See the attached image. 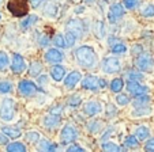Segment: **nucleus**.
I'll list each match as a JSON object with an SVG mask.
<instances>
[{
  "label": "nucleus",
  "mask_w": 154,
  "mask_h": 152,
  "mask_svg": "<svg viewBox=\"0 0 154 152\" xmlns=\"http://www.w3.org/2000/svg\"><path fill=\"white\" fill-rule=\"evenodd\" d=\"M75 57L79 65L83 68H91L96 64V52L91 46H81L75 50Z\"/></svg>",
  "instance_id": "f257e3e1"
},
{
  "label": "nucleus",
  "mask_w": 154,
  "mask_h": 152,
  "mask_svg": "<svg viewBox=\"0 0 154 152\" xmlns=\"http://www.w3.org/2000/svg\"><path fill=\"white\" fill-rule=\"evenodd\" d=\"M7 8L14 16H26L29 12V1L27 0H10Z\"/></svg>",
  "instance_id": "f03ea898"
},
{
  "label": "nucleus",
  "mask_w": 154,
  "mask_h": 152,
  "mask_svg": "<svg viewBox=\"0 0 154 152\" xmlns=\"http://www.w3.org/2000/svg\"><path fill=\"white\" fill-rule=\"evenodd\" d=\"M15 114V102L11 98H4L0 103V118L3 121H11Z\"/></svg>",
  "instance_id": "7ed1b4c3"
},
{
  "label": "nucleus",
  "mask_w": 154,
  "mask_h": 152,
  "mask_svg": "<svg viewBox=\"0 0 154 152\" xmlns=\"http://www.w3.org/2000/svg\"><path fill=\"white\" fill-rule=\"evenodd\" d=\"M105 86H106V82L104 79H97L93 75H87L86 78L82 80V87L85 90L94 91V90H98V88H104Z\"/></svg>",
  "instance_id": "20e7f679"
},
{
  "label": "nucleus",
  "mask_w": 154,
  "mask_h": 152,
  "mask_svg": "<svg viewBox=\"0 0 154 152\" xmlns=\"http://www.w3.org/2000/svg\"><path fill=\"white\" fill-rule=\"evenodd\" d=\"M135 64H137L138 69L143 72H150L153 69L154 65V60L151 58V56L149 53H140L139 56L135 60Z\"/></svg>",
  "instance_id": "39448f33"
},
{
  "label": "nucleus",
  "mask_w": 154,
  "mask_h": 152,
  "mask_svg": "<svg viewBox=\"0 0 154 152\" xmlns=\"http://www.w3.org/2000/svg\"><path fill=\"white\" fill-rule=\"evenodd\" d=\"M76 136H78V133H76V129L74 128V126L71 125H66L61 129V133H60V140H61V144L63 145H67V144H71L75 141Z\"/></svg>",
  "instance_id": "423d86ee"
},
{
  "label": "nucleus",
  "mask_w": 154,
  "mask_h": 152,
  "mask_svg": "<svg viewBox=\"0 0 154 152\" xmlns=\"http://www.w3.org/2000/svg\"><path fill=\"white\" fill-rule=\"evenodd\" d=\"M120 61L116 57H106L102 61V71L105 73H116L120 71Z\"/></svg>",
  "instance_id": "0eeeda50"
},
{
  "label": "nucleus",
  "mask_w": 154,
  "mask_h": 152,
  "mask_svg": "<svg viewBox=\"0 0 154 152\" xmlns=\"http://www.w3.org/2000/svg\"><path fill=\"white\" fill-rule=\"evenodd\" d=\"M18 88H19V94H22L23 97H32L38 91L37 86L30 80H22L18 84Z\"/></svg>",
  "instance_id": "6e6552de"
},
{
  "label": "nucleus",
  "mask_w": 154,
  "mask_h": 152,
  "mask_svg": "<svg viewBox=\"0 0 154 152\" xmlns=\"http://www.w3.org/2000/svg\"><path fill=\"white\" fill-rule=\"evenodd\" d=\"M124 16V7L122 4L116 3V4H112L111 8H109V12H108V19L111 23H115L117 19Z\"/></svg>",
  "instance_id": "1a4fd4ad"
},
{
  "label": "nucleus",
  "mask_w": 154,
  "mask_h": 152,
  "mask_svg": "<svg viewBox=\"0 0 154 152\" xmlns=\"http://www.w3.org/2000/svg\"><path fill=\"white\" fill-rule=\"evenodd\" d=\"M127 90L134 95V97H139L147 92V87L146 86H140L138 80H128L127 83Z\"/></svg>",
  "instance_id": "9d476101"
},
{
  "label": "nucleus",
  "mask_w": 154,
  "mask_h": 152,
  "mask_svg": "<svg viewBox=\"0 0 154 152\" xmlns=\"http://www.w3.org/2000/svg\"><path fill=\"white\" fill-rule=\"evenodd\" d=\"M26 69V64H25L23 57L20 55H14L12 57V63H11V71L14 73H22V72Z\"/></svg>",
  "instance_id": "9b49d317"
},
{
  "label": "nucleus",
  "mask_w": 154,
  "mask_h": 152,
  "mask_svg": "<svg viewBox=\"0 0 154 152\" xmlns=\"http://www.w3.org/2000/svg\"><path fill=\"white\" fill-rule=\"evenodd\" d=\"M67 30L71 33H74V34L76 35V38L78 37H82V34H83V25H82L81 20H76V19H70L67 23Z\"/></svg>",
  "instance_id": "f8f14e48"
},
{
  "label": "nucleus",
  "mask_w": 154,
  "mask_h": 152,
  "mask_svg": "<svg viewBox=\"0 0 154 152\" xmlns=\"http://www.w3.org/2000/svg\"><path fill=\"white\" fill-rule=\"evenodd\" d=\"M64 58L63 53L59 50V49L53 48V49H49L47 53H45V60L48 61V63H52V64H57L60 63L61 60Z\"/></svg>",
  "instance_id": "ddd939ff"
},
{
  "label": "nucleus",
  "mask_w": 154,
  "mask_h": 152,
  "mask_svg": "<svg viewBox=\"0 0 154 152\" xmlns=\"http://www.w3.org/2000/svg\"><path fill=\"white\" fill-rule=\"evenodd\" d=\"M100 112H101V105L98 102H87L83 106V113L86 115H89V117L98 114Z\"/></svg>",
  "instance_id": "4468645a"
},
{
  "label": "nucleus",
  "mask_w": 154,
  "mask_h": 152,
  "mask_svg": "<svg viewBox=\"0 0 154 152\" xmlns=\"http://www.w3.org/2000/svg\"><path fill=\"white\" fill-rule=\"evenodd\" d=\"M81 78H82L81 72H78V71L71 72L67 78H66V80H64V86L67 87V88H74L76 86V83H79Z\"/></svg>",
  "instance_id": "2eb2a0df"
},
{
  "label": "nucleus",
  "mask_w": 154,
  "mask_h": 152,
  "mask_svg": "<svg viewBox=\"0 0 154 152\" xmlns=\"http://www.w3.org/2000/svg\"><path fill=\"white\" fill-rule=\"evenodd\" d=\"M59 124H60V117H59V114H52V113H51V115L44 118V125L48 126V128H55Z\"/></svg>",
  "instance_id": "dca6fc26"
},
{
  "label": "nucleus",
  "mask_w": 154,
  "mask_h": 152,
  "mask_svg": "<svg viewBox=\"0 0 154 152\" xmlns=\"http://www.w3.org/2000/svg\"><path fill=\"white\" fill-rule=\"evenodd\" d=\"M51 75H52V78L56 82H60L64 78V75H66V69H64L63 65H55L52 68V71H51Z\"/></svg>",
  "instance_id": "f3484780"
},
{
  "label": "nucleus",
  "mask_w": 154,
  "mask_h": 152,
  "mask_svg": "<svg viewBox=\"0 0 154 152\" xmlns=\"http://www.w3.org/2000/svg\"><path fill=\"white\" fill-rule=\"evenodd\" d=\"M2 132L11 139H18L20 136V130L14 126H2Z\"/></svg>",
  "instance_id": "a211bd4d"
},
{
  "label": "nucleus",
  "mask_w": 154,
  "mask_h": 152,
  "mask_svg": "<svg viewBox=\"0 0 154 152\" xmlns=\"http://www.w3.org/2000/svg\"><path fill=\"white\" fill-rule=\"evenodd\" d=\"M111 49L113 53H124L125 50H127V48H125V45L123 42H120V41H116L115 38H112L111 41Z\"/></svg>",
  "instance_id": "6ab92c4d"
},
{
  "label": "nucleus",
  "mask_w": 154,
  "mask_h": 152,
  "mask_svg": "<svg viewBox=\"0 0 154 152\" xmlns=\"http://www.w3.org/2000/svg\"><path fill=\"white\" fill-rule=\"evenodd\" d=\"M139 141L140 140L137 137V136H128V137L124 140V145L127 147V148L134 149V148H138V147H139Z\"/></svg>",
  "instance_id": "aec40b11"
},
{
  "label": "nucleus",
  "mask_w": 154,
  "mask_h": 152,
  "mask_svg": "<svg viewBox=\"0 0 154 152\" xmlns=\"http://www.w3.org/2000/svg\"><path fill=\"white\" fill-rule=\"evenodd\" d=\"M124 87V82H123L122 78H116L111 82V90L113 92H120Z\"/></svg>",
  "instance_id": "412c9836"
},
{
  "label": "nucleus",
  "mask_w": 154,
  "mask_h": 152,
  "mask_svg": "<svg viewBox=\"0 0 154 152\" xmlns=\"http://www.w3.org/2000/svg\"><path fill=\"white\" fill-rule=\"evenodd\" d=\"M7 151L8 152H25L26 151V147L23 145L22 143H11L7 144Z\"/></svg>",
  "instance_id": "4be33fe9"
},
{
  "label": "nucleus",
  "mask_w": 154,
  "mask_h": 152,
  "mask_svg": "<svg viewBox=\"0 0 154 152\" xmlns=\"http://www.w3.org/2000/svg\"><path fill=\"white\" fill-rule=\"evenodd\" d=\"M135 135H137V137L139 139L140 141H143V140H146V139L149 137V129L146 128V126H139V128H137Z\"/></svg>",
  "instance_id": "5701e85b"
},
{
  "label": "nucleus",
  "mask_w": 154,
  "mask_h": 152,
  "mask_svg": "<svg viewBox=\"0 0 154 152\" xmlns=\"http://www.w3.org/2000/svg\"><path fill=\"white\" fill-rule=\"evenodd\" d=\"M34 22H37V16H35V15H29L25 20H22V23H20V29H23V30L27 29V27H30Z\"/></svg>",
  "instance_id": "b1692460"
},
{
  "label": "nucleus",
  "mask_w": 154,
  "mask_h": 152,
  "mask_svg": "<svg viewBox=\"0 0 154 152\" xmlns=\"http://www.w3.org/2000/svg\"><path fill=\"white\" fill-rule=\"evenodd\" d=\"M102 149H104V151H124L125 148L115 145L111 141H105V143H102Z\"/></svg>",
  "instance_id": "393cba45"
},
{
  "label": "nucleus",
  "mask_w": 154,
  "mask_h": 152,
  "mask_svg": "<svg viewBox=\"0 0 154 152\" xmlns=\"http://www.w3.org/2000/svg\"><path fill=\"white\" fill-rule=\"evenodd\" d=\"M64 41H66V48H71V46L75 43V41H76V35L74 34V33L68 31V33H66Z\"/></svg>",
  "instance_id": "a878e982"
},
{
  "label": "nucleus",
  "mask_w": 154,
  "mask_h": 152,
  "mask_svg": "<svg viewBox=\"0 0 154 152\" xmlns=\"http://www.w3.org/2000/svg\"><path fill=\"white\" fill-rule=\"evenodd\" d=\"M8 63H10V58L8 56H7L6 52H0V71H3V69H6L7 67H8Z\"/></svg>",
  "instance_id": "bb28decb"
},
{
  "label": "nucleus",
  "mask_w": 154,
  "mask_h": 152,
  "mask_svg": "<svg viewBox=\"0 0 154 152\" xmlns=\"http://www.w3.org/2000/svg\"><path fill=\"white\" fill-rule=\"evenodd\" d=\"M96 35L98 38H104V35H105V25L101 20L96 23Z\"/></svg>",
  "instance_id": "cd10ccee"
},
{
  "label": "nucleus",
  "mask_w": 154,
  "mask_h": 152,
  "mask_svg": "<svg viewBox=\"0 0 154 152\" xmlns=\"http://www.w3.org/2000/svg\"><path fill=\"white\" fill-rule=\"evenodd\" d=\"M41 69H42L41 63L34 61V63H32V65H30V75H32V76H37V75L41 72Z\"/></svg>",
  "instance_id": "c85d7f7f"
},
{
  "label": "nucleus",
  "mask_w": 154,
  "mask_h": 152,
  "mask_svg": "<svg viewBox=\"0 0 154 152\" xmlns=\"http://www.w3.org/2000/svg\"><path fill=\"white\" fill-rule=\"evenodd\" d=\"M149 102H150V98H149L147 95L143 94V95H139V97L134 100V105L135 106H143V105L149 103Z\"/></svg>",
  "instance_id": "c756f323"
},
{
  "label": "nucleus",
  "mask_w": 154,
  "mask_h": 152,
  "mask_svg": "<svg viewBox=\"0 0 154 152\" xmlns=\"http://www.w3.org/2000/svg\"><path fill=\"white\" fill-rule=\"evenodd\" d=\"M12 90V84L10 82H0V94H8Z\"/></svg>",
  "instance_id": "7c9ffc66"
},
{
  "label": "nucleus",
  "mask_w": 154,
  "mask_h": 152,
  "mask_svg": "<svg viewBox=\"0 0 154 152\" xmlns=\"http://www.w3.org/2000/svg\"><path fill=\"white\" fill-rule=\"evenodd\" d=\"M53 45L57 46V48H66V41H64V37L61 34H57L53 37Z\"/></svg>",
  "instance_id": "2f4dec72"
},
{
  "label": "nucleus",
  "mask_w": 154,
  "mask_h": 152,
  "mask_svg": "<svg viewBox=\"0 0 154 152\" xmlns=\"http://www.w3.org/2000/svg\"><path fill=\"white\" fill-rule=\"evenodd\" d=\"M127 78L130 79V80H138V82H139L140 79L143 78V76H142V73H139V72L134 71V69H131V71L127 72Z\"/></svg>",
  "instance_id": "473e14b6"
},
{
  "label": "nucleus",
  "mask_w": 154,
  "mask_h": 152,
  "mask_svg": "<svg viewBox=\"0 0 154 152\" xmlns=\"http://www.w3.org/2000/svg\"><path fill=\"white\" fill-rule=\"evenodd\" d=\"M142 15L145 18H153L154 16V6H153V4L146 6L145 8H143V11H142Z\"/></svg>",
  "instance_id": "72a5a7b5"
},
{
  "label": "nucleus",
  "mask_w": 154,
  "mask_h": 152,
  "mask_svg": "<svg viewBox=\"0 0 154 152\" xmlns=\"http://www.w3.org/2000/svg\"><path fill=\"white\" fill-rule=\"evenodd\" d=\"M116 102H117V105H120V106H125V105L130 103V98L124 94H119L116 97Z\"/></svg>",
  "instance_id": "f704fd0d"
},
{
  "label": "nucleus",
  "mask_w": 154,
  "mask_h": 152,
  "mask_svg": "<svg viewBox=\"0 0 154 152\" xmlns=\"http://www.w3.org/2000/svg\"><path fill=\"white\" fill-rule=\"evenodd\" d=\"M140 0H123V4H124L125 8L128 10H134L138 7V4H139Z\"/></svg>",
  "instance_id": "c9c22d12"
},
{
  "label": "nucleus",
  "mask_w": 154,
  "mask_h": 152,
  "mask_svg": "<svg viewBox=\"0 0 154 152\" xmlns=\"http://www.w3.org/2000/svg\"><path fill=\"white\" fill-rule=\"evenodd\" d=\"M81 102H82V99H81V97L79 95H72V97L70 98V100H68V105L70 106H79L81 105Z\"/></svg>",
  "instance_id": "e433bc0d"
},
{
  "label": "nucleus",
  "mask_w": 154,
  "mask_h": 152,
  "mask_svg": "<svg viewBox=\"0 0 154 152\" xmlns=\"http://www.w3.org/2000/svg\"><path fill=\"white\" fill-rule=\"evenodd\" d=\"M26 139L30 141V143H37V141L40 140V136H38L37 132H27Z\"/></svg>",
  "instance_id": "4c0bfd02"
},
{
  "label": "nucleus",
  "mask_w": 154,
  "mask_h": 152,
  "mask_svg": "<svg viewBox=\"0 0 154 152\" xmlns=\"http://www.w3.org/2000/svg\"><path fill=\"white\" fill-rule=\"evenodd\" d=\"M49 145H51V143L48 140H41V144H40V147H38V149H40V151H48Z\"/></svg>",
  "instance_id": "58836bf2"
},
{
  "label": "nucleus",
  "mask_w": 154,
  "mask_h": 152,
  "mask_svg": "<svg viewBox=\"0 0 154 152\" xmlns=\"http://www.w3.org/2000/svg\"><path fill=\"white\" fill-rule=\"evenodd\" d=\"M145 149L146 151H149V152H154V139H150V140L146 143Z\"/></svg>",
  "instance_id": "ea45409f"
},
{
  "label": "nucleus",
  "mask_w": 154,
  "mask_h": 152,
  "mask_svg": "<svg viewBox=\"0 0 154 152\" xmlns=\"http://www.w3.org/2000/svg\"><path fill=\"white\" fill-rule=\"evenodd\" d=\"M7 144H8V136L0 133V145H7Z\"/></svg>",
  "instance_id": "a19ab883"
},
{
  "label": "nucleus",
  "mask_w": 154,
  "mask_h": 152,
  "mask_svg": "<svg viewBox=\"0 0 154 152\" xmlns=\"http://www.w3.org/2000/svg\"><path fill=\"white\" fill-rule=\"evenodd\" d=\"M44 1H45V0H30V6H32L33 8H38Z\"/></svg>",
  "instance_id": "79ce46f5"
},
{
  "label": "nucleus",
  "mask_w": 154,
  "mask_h": 152,
  "mask_svg": "<svg viewBox=\"0 0 154 152\" xmlns=\"http://www.w3.org/2000/svg\"><path fill=\"white\" fill-rule=\"evenodd\" d=\"M48 43H49V40H48L47 35H45V37H41V40H40V45L41 46H48Z\"/></svg>",
  "instance_id": "37998d69"
},
{
  "label": "nucleus",
  "mask_w": 154,
  "mask_h": 152,
  "mask_svg": "<svg viewBox=\"0 0 154 152\" xmlns=\"http://www.w3.org/2000/svg\"><path fill=\"white\" fill-rule=\"evenodd\" d=\"M74 151H81V152H83L85 149L82 148V147H79V145H72V147H70V148H68V152H74Z\"/></svg>",
  "instance_id": "c03bdc74"
},
{
  "label": "nucleus",
  "mask_w": 154,
  "mask_h": 152,
  "mask_svg": "<svg viewBox=\"0 0 154 152\" xmlns=\"http://www.w3.org/2000/svg\"><path fill=\"white\" fill-rule=\"evenodd\" d=\"M115 114V107L112 105H108V115H113Z\"/></svg>",
  "instance_id": "a18cd8bd"
},
{
  "label": "nucleus",
  "mask_w": 154,
  "mask_h": 152,
  "mask_svg": "<svg viewBox=\"0 0 154 152\" xmlns=\"http://www.w3.org/2000/svg\"><path fill=\"white\" fill-rule=\"evenodd\" d=\"M60 109H61V106L52 107V110H51V113H52V114H59V113H60Z\"/></svg>",
  "instance_id": "49530a36"
},
{
  "label": "nucleus",
  "mask_w": 154,
  "mask_h": 152,
  "mask_svg": "<svg viewBox=\"0 0 154 152\" xmlns=\"http://www.w3.org/2000/svg\"><path fill=\"white\" fill-rule=\"evenodd\" d=\"M40 83H41V84L47 83V76H45V75H42V76H40Z\"/></svg>",
  "instance_id": "de8ad7c7"
},
{
  "label": "nucleus",
  "mask_w": 154,
  "mask_h": 152,
  "mask_svg": "<svg viewBox=\"0 0 154 152\" xmlns=\"http://www.w3.org/2000/svg\"><path fill=\"white\" fill-rule=\"evenodd\" d=\"M56 149H57V144H51L48 151H56Z\"/></svg>",
  "instance_id": "09e8293b"
},
{
  "label": "nucleus",
  "mask_w": 154,
  "mask_h": 152,
  "mask_svg": "<svg viewBox=\"0 0 154 152\" xmlns=\"http://www.w3.org/2000/svg\"><path fill=\"white\" fill-rule=\"evenodd\" d=\"M85 1H87V3H90V1H93V0H85Z\"/></svg>",
  "instance_id": "8fccbe9b"
},
{
  "label": "nucleus",
  "mask_w": 154,
  "mask_h": 152,
  "mask_svg": "<svg viewBox=\"0 0 154 152\" xmlns=\"http://www.w3.org/2000/svg\"><path fill=\"white\" fill-rule=\"evenodd\" d=\"M0 19H2V15H0Z\"/></svg>",
  "instance_id": "3c124183"
}]
</instances>
